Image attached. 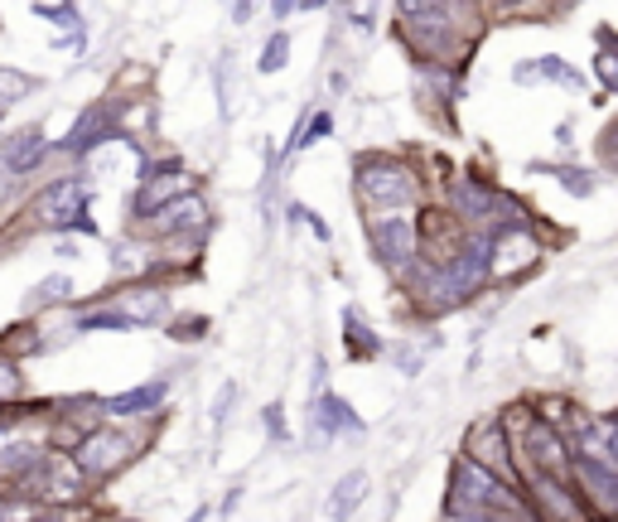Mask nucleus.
Returning a JSON list of instances; mask_svg holds the SVG:
<instances>
[{
    "instance_id": "f257e3e1",
    "label": "nucleus",
    "mask_w": 618,
    "mask_h": 522,
    "mask_svg": "<svg viewBox=\"0 0 618 522\" xmlns=\"http://www.w3.org/2000/svg\"><path fill=\"white\" fill-rule=\"evenodd\" d=\"M415 189H421V180L401 160H387V155L358 160V198H363V208L373 218L401 214L407 204H415Z\"/></svg>"
},
{
    "instance_id": "f03ea898",
    "label": "nucleus",
    "mask_w": 618,
    "mask_h": 522,
    "mask_svg": "<svg viewBox=\"0 0 618 522\" xmlns=\"http://www.w3.org/2000/svg\"><path fill=\"white\" fill-rule=\"evenodd\" d=\"M184 194H194V174H189L179 160L155 165V174H145V184L136 189V198H131V218H136V223H145L150 214L170 208L174 198H184Z\"/></svg>"
},
{
    "instance_id": "7ed1b4c3",
    "label": "nucleus",
    "mask_w": 618,
    "mask_h": 522,
    "mask_svg": "<svg viewBox=\"0 0 618 522\" xmlns=\"http://www.w3.org/2000/svg\"><path fill=\"white\" fill-rule=\"evenodd\" d=\"M459 460L478 464L483 474H493V479H502V484L517 479L512 446H508V436H502V421H478V426L464 436V454H459Z\"/></svg>"
},
{
    "instance_id": "20e7f679",
    "label": "nucleus",
    "mask_w": 618,
    "mask_h": 522,
    "mask_svg": "<svg viewBox=\"0 0 618 522\" xmlns=\"http://www.w3.org/2000/svg\"><path fill=\"white\" fill-rule=\"evenodd\" d=\"M373 252L381 266L391 271H411L421 262V247H415V223L407 214H381L373 218Z\"/></svg>"
},
{
    "instance_id": "39448f33",
    "label": "nucleus",
    "mask_w": 618,
    "mask_h": 522,
    "mask_svg": "<svg viewBox=\"0 0 618 522\" xmlns=\"http://www.w3.org/2000/svg\"><path fill=\"white\" fill-rule=\"evenodd\" d=\"M87 208V189L77 180H53L49 189H39L35 208H29V218L44 228V232H69L73 218Z\"/></svg>"
},
{
    "instance_id": "423d86ee",
    "label": "nucleus",
    "mask_w": 618,
    "mask_h": 522,
    "mask_svg": "<svg viewBox=\"0 0 618 522\" xmlns=\"http://www.w3.org/2000/svg\"><path fill=\"white\" fill-rule=\"evenodd\" d=\"M532 266H542V242L536 232H498L488 238V276H526Z\"/></svg>"
},
{
    "instance_id": "0eeeda50",
    "label": "nucleus",
    "mask_w": 618,
    "mask_h": 522,
    "mask_svg": "<svg viewBox=\"0 0 618 522\" xmlns=\"http://www.w3.org/2000/svg\"><path fill=\"white\" fill-rule=\"evenodd\" d=\"M121 464H126V440H121L111 426L83 436V446L73 450V470L87 474V479H107V474L121 470Z\"/></svg>"
},
{
    "instance_id": "6e6552de",
    "label": "nucleus",
    "mask_w": 618,
    "mask_h": 522,
    "mask_svg": "<svg viewBox=\"0 0 618 522\" xmlns=\"http://www.w3.org/2000/svg\"><path fill=\"white\" fill-rule=\"evenodd\" d=\"M111 309H117V315L126 319L131 329L165 325V319H170V295L155 291V286H136V291H126V295L111 300Z\"/></svg>"
},
{
    "instance_id": "1a4fd4ad",
    "label": "nucleus",
    "mask_w": 618,
    "mask_h": 522,
    "mask_svg": "<svg viewBox=\"0 0 618 522\" xmlns=\"http://www.w3.org/2000/svg\"><path fill=\"white\" fill-rule=\"evenodd\" d=\"M49 150H53V146L44 141V131H39V126H25V131H15V136L0 141V165H5V174L15 180V174L39 170V160H44Z\"/></svg>"
},
{
    "instance_id": "9d476101",
    "label": "nucleus",
    "mask_w": 618,
    "mask_h": 522,
    "mask_svg": "<svg viewBox=\"0 0 618 522\" xmlns=\"http://www.w3.org/2000/svg\"><path fill=\"white\" fill-rule=\"evenodd\" d=\"M111 136H117V121H111L107 107H87V112L73 121L69 136L59 141V150H63V155H93V150L102 146V141H111Z\"/></svg>"
},
{
    "instance_id": "9b49d317",
    "label": "nucleus",
    "mask_w": 618,
    "mask_h": 522,
    "mask_svg": "<svg viewBox=\"0 0 618 522\" xmlns=\"http://www.w3.org/2000/svg\"><path fill=\"white\" fill-rule=\"evenodd\" d=\"M204 204H198V194H184V198H174L170 208H160V214H150L145 218V232H155V238H174V232H184V228H198L204 223Z\"/></svg>"
},
{
    "instance_id": "f8f14e48",
    "label": "nucleus",
    "mask_w": 618,
    "mask_h": 522,
    "mask_svg": "<svg viewBox=\"0 0 618 522\" xmlns=\"http://www.w3.org/2000/svg\"><path fill=\"white\" fill-rule=\"evenodd\" d=\"M165 397H170V383H165V377H155V383H145V387H136V392H121V397H107V416H145V411H155L165 402Z\"/></svg>"
},
{
    "instance_id": "ddd939ff",
    "label": "nucleus",
    "mask_w": 618,
    "mask_h": 522,
    "mask_svg": "<svg viewBox=\"0 0 618 522\" xmlns=\"http://www.w3.org/2000/svg\"><path fill=\"white\" fill-rule=\"evenodd\" d=\"M493 204H498V189H488V184H474V180H464V184H455V208H459V218H469V223H488L493 218Z\"/></svg>"
},
{
    "instance_id": "4468645a",
    "label": "nucleus",
    "mask_w": 618,
    "mask_h": 522,
    "mask_svg": "<svg viewBox=\"0 0 618 522\" xmlns=\"http://www.w3.org/2000/svg\"><path fill=\"white\" fill-rule=\"evenodd\" d=\"M314 421H319L324 436H334V430H353V436H363V421H358V411L343 402V397L334 392H319V402H314Z\"/></svg>"
},
{
    "instance_id": "2eb2a0df",
    "label": "nucleus",
    "mask_w": 618,
    "mask_h": 522,
    "mask_svg": "<svg viewBox=\"0 0 618 522\" xmlns=\"http://www.w3.org/2000/svg\"><path fill=\"white\" fill-rule=\"evenodd\" d=\"M517 77H550V83H566V87H580V73H570V63L560 59H532V63H517Z\"/></svg>"
},
{
    "instance_id": "dca6fc26",
    "label": "nucleus",
    "mask_w": 618,
    "mask_h": 522,
    "mask_svg": "<svg viewBox=\"0 0 618 522\" xmlns=\"http://www.w3.org/2000/svg\"><path fill=\"white\" fill-rule=\"evenodd\" d=\"M343 339L353 343V359H377V353H381L377 335H373V329L363 325V319L353 315V309H348V315H343Z\"/></svg>"
},
{
    "instance_id": "f3484780",
    "label": "nucleus",
    "mask_w": 618,
    "mask_h": 522,
    "mask_svg": "<svg viewBox=\"0 0 618 522\" xmlns=\"http://www.w3.org/2000/svg\"><path fill=\"white\" fill-rule=\"evenodd\" d=\"M363 488H367V479H363V470H353L348 479H339V488H334V522H343L348 513L358 508V498H363Z\"/></svg>"
},
{
    "instance_id": "a211bd4d",
    "label": "nucleus",
    "mask_w": 618,
    "mask_h": 522,
    "mask_svg": "<svg viewBox=\"0 0 618 522\" xmlns=\"http://www.w3.org/2000/svg\"><path fill=\"white\" fill-rule=\"evenodd\" d=\"M29 349H39L35 325H15V329H5V335H0V359H5V363H15L20 353H29Z\"/></svg>"
},
{
    "instance_id": "6ab92c4d",
    "label": "nucleus",
    "mask_w": 618,
    "mask_h": 522,
    "mask_svg": "<svg viewBox=\"0 0 618 522\" xmlns=\"http://www.w3.org/2000/svg\"><path fill=\"white\" fill-rule=\"evenodd\" d=\"M286 59H290V35H286V29H276V35L266 39L262 59H256V73H266V77H271V73L286 69Z\"/></svg>"
},
{
    "instance_id": "aec40b11",
    "label": "nucleus",
    "mask_w": 618,
    "mask_h": 522,
    "mask_svg": "<svg viewBox=\"0 0 618 522\" xmlns=\"http://www.w3.org/2000/svg\"><path fill=\"white\" fill-rule=\"evenodd\" d=\"M20 392H25V387H20V368L0 359V402H15Z\"/></svg>"
},
{
    "instance_id": "412c9836",
    "label": "nucleus",
    "mask_w": 618,
    "mask_h": 522,
    "mask_svg": "<svg viewBox=\"0 0 618 522\" xmlns=\"http://www.w3.org/2000/svg\"><path fill=\"white\" fill-rule=\"evenodd\" d=\"M49 295H69V276H49V281L29 295V305H39V300H49Z\"/></svg>"
},
{
    "instance_id": "4be33fe9",
    "label": "nucleus",
    "mask_w": 618,
    "mask_h": 522,
    "mask_svg": "<svg viewBox=\"0 0 618 522\" xmlns=\"http://www.w3.org/2000/svg\"><path fill=\"white\" fill-rule=\"evenodd\" d=\"M556 174H560V180L570 184V194H590V184H594V180H590V174H584V170H556Z\"/></svg>"
},
{
    "instance_id": "5701e85b",
    "label": "nucleus",
    "mask_w": 618,
    "mask_h": 522,
    "mask_svg": "<svg viewBox=\"0 0 618 522\" xmlns=\"http://www.w3.org/2000/svg\"><path fill=\"white\" fill-rule=\"evenodd\" d=\"M35 15H39V20H63V25H73L77 10H69V5H35Z\"/></svg>"
},
{
    "instance_id": "b1692460",
    "label": "nucleus",
    "mask_w": 618,
    "mask_h": 522,
    "mask_svg": "<svg viewBox=\"0 0 618 522\" xmlns=\"http://www.w3.org/2000/svg\"><path fill=\"white\" fill-rule=\"evenodd\" d=\"M232 402H238V387L228 383V387H222V392H218V402H213V421H222V416H228V406H232Z\"/></svg>"
},
{
    "instance_id": "393cba45",
    "label": "nucleus",
    "mask_w": 618,
    "mask_h": 522,
    "mask_svg": "<svg viewBox=\"0 0 618 522\" xmlns=\"http://www.w3.org/2000/svg\"><path fill=\"white\" fill-rule=\"evenodd\" d=\"M280 416H286V411H280V402L266 406V426H271V436H276V440H286V421H280Z\"/></svg>"
},
{
    "instance_id": "a878e982",
    "label": "nucleus",
    "mask_w": 618,
    "mask_h": 522,
    "mask_svg": "<svg viewBox=\"0 0 618 522\" xmlns=\"http://www.w3.org/2000/svg\"><path fill=\"white\" fill-rule=\"evenodd\" d=\"M599 77H604V87L618 83V77H614V53H599Z\"/></svg>"
},
{
    "instance_id": "bb28decb",
    "label": "nucleus",
    "mask_w": 618,
    "mask_h": 522,
    "mask_svg": "<svg viewBox=\"0 0 618 522\" xmlns=\"http://www.w3.org/2000/svg\"><path fill=\"white\" fill-rule=\"evenodd\" d=\"M10 194V174H5V165H0V198Z\"/></svg>"
},
{
    "instance_id": "cd10ccee",
    "label": "nucleus",
    "mask_w": 618,
    "mask_h": 522,
    "mask_svg": "<svg viewBox=\"0 0 618 522\" xmlns=\"http://www.w3.org/2000/svg\"><path fill=\"white\" fill-rule=\"evenodd\" d=\"M599 522H609V518H599Z\"/></svg>"
}]
</instances>
